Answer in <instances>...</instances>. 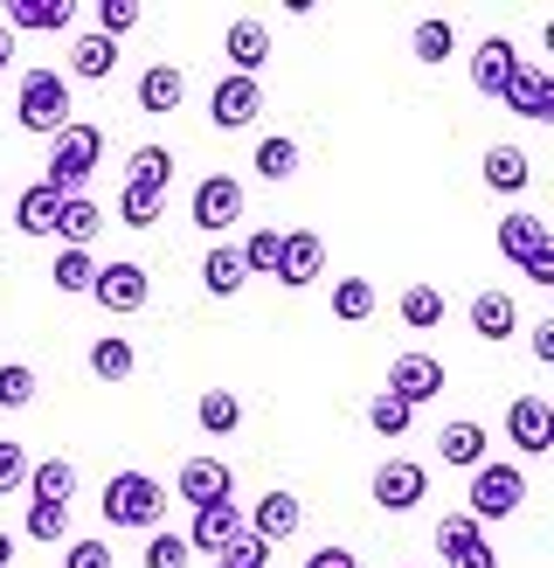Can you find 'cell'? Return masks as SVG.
Returning a JSON list of instances; mask_svg holds the SVG:
<instances>
[{"label": "cell", "mask_w": 554, "mask_h": 568, "mask_svg": "<svg viewBox=\"0 0 554 568\" xmlns=\"http://www.w3.org/2000/svg\"><path fill=\"white\" fill-rule=\"evenodd\" d=\"M98 506H104V520H111V527L153 534L160 514H166V493H160V478H146V471H111V478H104V493H98Z\"/></svg>", "instance_id": "obj_1"}, {"label": "cell", "mask_w": 554, "mask_h": 568, "mask_svg": "<svg viewBox=\"0 0 554 568\" xmlns=\"http://www.w3.org/2000/svg\"><path fill=\"white\" fill-rule=\"evenodd\" d=\"M98 160H104V125H83V119H70L63 132L49 139V187L55 194H76L83 181L98 174Z\"/></svg>", "instance_id": "obj_2"}, {"label": "cell", "mask_w": 554, "mask_h": 568, "mask_svg": "<svg viewBox=\"0 0 554 568\" xmlns=\"http://www.w3.org/2000/svg\"><path fill=\"white\" fill-rule=\"evenodd\" d=\"M14 119L28 125V132H63L70 125V83L55 77V70H28L21 77V98H14Z\"/></svg>", "instance_id": "obj_3"}, {"label": "cell", "mask_w": 554, "mask_h": 568, "mask_svg": "<svg viewBox=\"0 0 554 568\" xmlns=\"http://www.w3.org/2000/svg\"><path fill=\"white\" fill-rule=\"evenodd\" d=\"M520 499H526V471L520 465H479L471 471V493H464V514L485 527V520L520 514Z\"/></svg>", "instance_id": "obj_4"}, {"label": "cell", "mask_w": 554, "mask_h": 568, "mask_svg": "<svg viewBox=\"0 0 554 568\" xmlns=\"http://www.w3.org/2000/svg\"><path fill=\"white\" fill-rule=\"evenodd\" d=\"M368 493H375V506H381V514H416V506L430 499V465L388 458V465H375V478H368Z\"/></svg>", "instance_id": "obj_5"}, {"label": "cell", "mask_w": 554, "mask_h": 568, "mask_svg": "<svg viewBox=\"0 0 554 568\" xmlns=\"http://www.w3.org/2000/svg\"><path fill=\"white\" fill-rule=\"evenodd\" d=\"M243 209H249V194H243L236 174H208L194 187V230H208V236H229L243 222Z\"/></svg>", "instance_id": "obj_6"}, {"label": "cell", "mask_w": 554, "mask_h": 568, "mask_svg": "<svg viewBox=\"0 0 554 568\" xmlns=\"http://www.w3.org/2000/svg\"><path fill=\"white\" fill-rule=\"evenodd\" d=\"M153 298V277H146V264H132V257H119V264H98V277H91V305H104V312H138Z\"/></svg>", "instance_id": "obj_7"}, {"label": "cell", "mask_w": 554, "mask_h": 568, "mask_svg": "<svg viewBox=\"0 0 554 568\" xmlns=\"http://www.w3.org/2000/svg\"><path fill=\"white\" fill-rule=\"evenodd\" d=\"M381 395H396V403H409V409L437 403V395H443V361L437 354H396V361H388V388Z\"/></svg>", "instance_id": "obj_8"}, {"label": "cell", "mask_w": 554, "mask_h": 568, "mask_svg": "<svg viewBox=\"0 0 554 568\" xmlns=\"http://www.w3.org/2000/svg\"><path fill=\"white\" fill-rule=\"evenodd\" d=\"M208 119H215V132H243V125H257V119H264V83L229 70V77L215 83V98H208Z\"/></svg>", "instance_id": "obj_9"}, {"label": "cell", "mask_w": 554, "mask_h": 568, "mask_svg": "<svg viewBox=\"0 0 554 568\" xmlns=\"http://www.w3.org/2000/svg\"><path fill=\"white\" fill-rule=\"evenodd\" d=\"M243 527L257 534V541H270V548H277V541H291V534L305 527V499H298L291 486H270V493L243 514Z\"/></svg>", "instance_id": "obj_10"}, {"label": "cell", "mask_w": 554, "mask_h": 568, "mask_svg": "<svg viewBox=\"0 0 554 568\" xmlns=\"http://www.w3.org/2000/svg\"><path fill=\"white\" fill-rule=\"evenodd\" d=\"M506 437L520 458H547L554 450V403L547 395H520V403L506 409Z\"/></svg>", "instance_id": "obj_11"}, {"label": "cell", "mask_w": 554, "mask_h": 568, "mask_svg": "<svg viewBox=\"0 0 554 568\" xmlns=\"http://www.w3.org/2000/svg\"><path fill=\"white\" fill-rule=\"evenodd\" d=\"M174 493L202 514V506H215V499H236V465H222V458H187L181 471H174Z\"/></svg>", "instance_id": "obj_12"}, {"label": "cell", "mask_w": 554, "mask_h": 568, "mask_svg": "<svg viewBox=\"0 0 554 568\" xmlns=\"http://www.w3.org/2000/svg\"><path fill=\"white\" fill-rule=\"evenodd\" d=\"M499 104H506L513 119H526V125H547V119H554V77H547L541 63H520Z\"/></svg>", "instance_id": "obj_13"}, {"label": "cell", "mask_w": 554, "mask_h": 568, "mask_svg": "<svg viewBox=\"0 0 554 568\" xmlns=\"http://www.w3.org/2000/svg\"><path fill=\"white\" fill-rule=\"evenodd\" d=\"M326 271V243L319 230H285V257H277V284H291V292H305V284H319Z\"/></svg>", "instance_id": "obj_14"}, {"label": "cell", "mask_w": 554, "mask_h": 568, "mask_svg": "<svg viewBox=\"0 0 554 568\" xmlns=\"http://www.w3.org/2000/svg\"><path fill=\"white\" fill-rule=\"evenodd\" d=\"M513 70H520V49L506 36H485L479 49H471V83H479V98H506Z\"/></svg>", "instance_id": "obj_15"}, {"label": "cell", "mask_w": 554, "mask_h": 568, "mask_svg": "<svg viewBox=\"0 0 554 568\" xmlns=\"http://www.w3.org/2000/svg\"><path fill=\"white\" fill-rule=\"evenodd\" d=\"M236 527H243V506L236 499H215V506H202V514L187 520L181 541H187V555H222V541H229Z\"/></svg>", "instance_id": "obj_16"}, {"label": "cell", "mask_w": 554, "mask_h": 568, "mask_svg": "<svg viewBox=\"0 0 554 568\" xmlns=\"http://www.w3.org/2000/svg\"><path fill=\"white\" fill-rule=\"evenodd\" d=\"M222 49H229V63H236V77H257L264 63H270V28L264 21H229L222 28Z\"/></svg>", "instance_id": "obj_17"}, {"label": "cell", "mask_w": 554, "mask_h": 568, "mask_svg": "<svg viewBox=\"0 0 554 568\" xmlns=\"http://www.w3.org/2000/svg\"><path fill=\"white\" fill-rule=\"evenodd\" d=\"M181 104H187V77L174 63H153L138 77V111H146V119H174Z\"/></svg>", "instance_id": "obj_18"}, {"label": "cell", "mask_w": 554, "mask_h": 568, "mask_svg": "<svg viewBox=\"0 0 554 568\" xmlns=\"http://www.w3.org/2000/svg\"><path fill=\"white\" fill-rule=\"evenodd\" d=\"M98 230H104V209L91 202V194H70V202L55 209V243H63V250H91Z\"/></svg>", "instance_id": "obj_19"}, {"label": "cell", "mask_w": 554, "mask_h": 568, "mask_svg": "<svg viewBox=\"0 0 554 568\" xmlns=\"http://www.w3.org/2000/svg\"><path fill=\"white\" fill-rule=\"evenodd\" d=\"M534 250H547V222H541V215H526V209L499 215V257H506V264H526Z\"/></svg>", "instance_id": "obj_20"}, {"label": "cell", "mask_w": 554, "mask_h": 568, "mask_svg": "<svg viewBox=\"0 0 554 568\" xmlns=\"http://www.w3.org/2000/svg\"><path fill=\"white\" fill-rule=\"evenodd\" d=\"M70 0H8V8H0V28H35V36H55V28H70Z\"/></svg>", "instance_id": "obj_21"}, {"label": "cell", "mask_w": 554, "mask_h": 568, "mask_svg": "<svg viewBox=\"0 0 554 568\" xmlns=\"http://www.w3.org/2000/svg\"><path fill=\"white\" fill-rule=\"evenodd\" d=\"M70 194H55L49 181H35V187H21V202H14V230L21 236H55V209H63Z\"/></svg>", "instance_id": "obj_22"}, {"label": "cell", "mask_w": 554, "mask_h": 568, "mask_svg": "<svg viewBox=\"0 0 554 568\" xmlns=\"http://www.w3.org/2000/svg\"><path fill=\"white\" fill-rule=\"evenodd\" d=\"M471 333H479V339H513L520 333L513 292H479V298H471Z\"/></svg>", "instance_id": "obj_23"}, {"label": "cell", "mask_w": 554, "mask_h": 568, "mask_svg": "<svg viewBox=\"0 0 554 568\" xmlns=\"http://www.w3.org/2000/svg\"><path fill=\"white\" fill-rule=\"evenodd\" d=\"M437 458L458 465V471H479V465H485V423H443Z\"/></svg>", "instance_id": "obj_24"}, {"label": "cell", "mask_w": 554, "mask_h": 568, "mask_svg": "<svg viewBox=\"0 0 554 568\" xmlns=\"http://www.w3.org/2000/svg\"><path fill=\"white\" fill-rule=\"evenodd\" d=\"M249 284V271H243V257H236V243H215L208 257H202V292L208 298H236Z\"/></svg>", "instance_id": "obj_25"}, {"label": "cell", "mask_w": 554, "mask_h": 568, "mask_svg": "<svg viewBox=\"0 0 554 568\" xmlns=\"http://www.w3.org/2000/svg\"><path fill=\"white\" fill-rule=\"evenodd\" d=\"M479 174H485V187H492V194H526L534 166H526V153H520V146H492Z\"/></svg>", "instance_id": "obj_26"}, {"label": "cell", "mask_w": 554, "mask_h": 568, "mask_svg": "<svg viewBox=\"0 0 554 568\" xmlns=\"http://www.w3.org/2000/svg\"><path fill=\"white\" fill-rule=\"evenodd\" d=\"M28 493H35V506H70V493H76V465H70V458L28 465Z\"/></svg>", "instance_id": "obj_27"}, {"label": "cell", "mask_w": 554, "mask_h": 568, "mask_svg": "<svg viewBox=\"0 0 554 568\" xmlns=\"http://www.w3.org/2000/svg\"><path fill=\"white\" fill-rule=\"evenodd\" d=\"M409 49H416V63H423V70H437V63H451L458 28L443 21V14H423V21H416V36H409Z\"/></svg>", "instance_id": "obj_28"}, {"label": "cell", "mask_w": 554, "mask_h": 568, "mask_svg": "<svg viewBox=\"0 0 554 568\" xmlns=\"http://www.w3.org/2000/svg\"><path fill=\"white\" fill-rule=\"evenodd\" d=\"M111 70H119V42H104V36H76V42H70V77L104 83Z\"/></svg>", "instance_id": "obj_29"}, {"label": "cell", "mask_w": 554, "mask_h": 568, "mask_svg": "<svg viewBox=\"0 0 554 568\" xmlns=\"http://www.w3.org/2000/svg\"><path fill=\"white\" fill-rule=\"evenodd\" d=\"M166 181H174V153H166V146H132V160H125V187H153V194H166Z\"/></svg>", "instance_id": "obj_30"}, {"label": "cell", "mask_w": 554, "mask_h": 568, "mask_svg": "<svg viewBox=\"0 0 554 568\" xmlns=\"http://www.w3.org/2000/svg\"><path fill=\"white\" fill-rule=\"evenodd\" d=\"M236 257H243L249 277H277V257H285V230H249V236L236 243Z\"/></svg>", "instance_id": "obj_31"}, {"label": "cell", "mask_w": 554, "mask_h": 568, "mask_svg": "<svg viewBox=\"0 0 554 568\" xmlns=\"http://www.w3.org/2000/svg\"><path fill=\"white\" fill-rule=\"evenodd\" d=\"M132 367H138V347L119 339V333H104L98 347H91V375L98 382H132Z\"/></svg>", "instance_id": "obj_32"}, {"label": "cell", "mask_w": 554, "mask_h": 568, "mask_svg": "<svg viewBox=\"0 0 554 568\" xmlns=\"http://www.w3.org/2000/svg\"><path fill=\"white\" fill-rule=\"evenodd\" d=\"M375 305H381V292L368 277H340V284H332V320L360 326V320H375Z\"/></svg>", "instance_id": "obj_33"}, {"label": "cell", "mask_w": 554, "mask_h": 568, "mask_svg": "<svg viewBox=\"0 0 554 568\" xmlns=\"http://www.w3.org/2000/svg\"><path fill=\"white\" fill-rule=\"evenodd\" d=\"M91 277H98V257H91V250H55V292L91 298Z\"/></svg>", "instance_id": "obj_34"}, {"label": "cell", "mask_w": 554, "mask_h": 568, "mask_svg": "<svg viewBox=\"0 0 554 568\" xmlns=\"http://www.w3.org/2000/svg\"><path fill=\"white\" fill-rule=\"evenodd\" d=\"M257 174H264V181H291V174H298V139H285V132L257 139Z\"/></svg>", "instance_id": "obj_35"}, {"label": "cell", "mask_w": 554, "mask_h": 568, "mask_svg": "<svg viewBox=\"0 0 554 568\" xmlns=\"http://www.w3.org/2000/svg\"><path fill=\"white\" fill-rule=\"evenodd\" d=\"M194 416H202V430H208V437H229L236 423H243V403H236L229 388H208L202 403H194Z\"/></svg>", "instance_id": "obj_36"}, {"label": "cell", "mask_w": 554, "mask_h": 568, "mask_svg": "<svg viewBox=\"0 0 554 568\" xmlns=\"http://www.w3.org/2000/svg\"><path fill=\"white\" fill-rule=\"evenodd\" d=\"M402 326H416V333L443 326V292H437V284H409V292H402Z\"/></svg>", "instance_id": "obj_37"}, {"label": "cell", "mask_w": 554, "mask_h": 568, "mask_svg": "<svg viewBox=\"0 0 554 568\" xmlns=\"http://www.w3.org/2000/svg\"><path fill=\"white\" fill-rule=\"evenodd\" d=\"M215 568H270V541H257V534H249V527H236L229 541H222Z\"/></svg>", "instance_id": "obj_38"}, {"label": "cell", "mask_w": 554, "mask_h": 568, "mask_svg": "<svg viewBox=\"0 0 554 568\" xmlns=\"http://www.w3.org/2000/svg\"><path fill=\"white\" fill-rule=\"evenodd\" d=\"M160 215H166V194H153V187H125L119 194V222H125V230H153Z\"/></svg>", "instance_id": "obj_39"}, {"label": "cell", "mask_w": 554, "mask_h": 568, "mask_svg": "<svg viewBox=\"0 0 554 568\" xmlns=\"http://www.w3.org/2000/svg\"><path fill=\"white\" fill-rule=\"evenodd\" d=\"M35 367H28V361H0V409H28V403H35Z\"/></svg>", "instance_id": "obj_40"}, {"label": "cell", "mask_w": 554, "mask_h": 568, "mask_svg": "<svg viewBox=\"0 0 554 568\" xmlns=\"http://www.w3.org/2000/svg\"><path fill=\"white\" fill-rule=\"evenodd\" d=\"M471 541H485V527L471 520L464 506H458V514H443V520H437V555H458V548H471Z\"/></svg>", "instance_id": "obj_41"}, {"label": "cell", "mask_w": 554, "mask_h": 568, "mask_svg": "<svg viewBox=\"0 0 554 568\" xmlns=\"http://www.w3.org/2000/svg\"><path fill=\"white\" fill-rule=\"evenodd\" d=\"M368 423H375V437H409L416 409H409V403H396V395H375V403H368Z\"/></svg>", "instance_id": "obj_42"}, {"label": "cell", "mask_w": 554, "mask_h": 568, "mask_svg": "<svg viewBox=\"0 0 554 568\" xmlns=\"http://www.w3.org/2000/svg\"><path fill=\"white\" fill-rule=\"evenodd\" d=\"M138 28V0H98V36L104 42H125Z\"/></svg>", "instance_id": "obj_43"}, {"label": "cell", "mask_w": 554, "mask_h": 568, "mask_svg": "<svg viewBox=\"0 0 554 568\" xmlns=\"http://www.w3.org/2000/svg\"><path fill=\"white\" fill-rule=\"evenodd\" d=\"M63 527H70V506H28V520H21L28 541H63Z\"/></svg>", "instance_id": "obj_44"}, {"label": "cell", "mask_w": 554, "mask_h": 568, "mask_svg": "<svg viewBox=\"0 0 554 568\" xmlns=\"http://www.w3.org/2000/svg\"><path fill=\"white\" fill-rule=\"evenodd\" d=\"M28 486V450L14 437H0V499H14Z\"/></svg>", "instance_id": "obj_45"}, {"label": "cell", "mask_w": 554, "mask_h": 568, "mask_svg": "<svg viewBox=\"0 0 554 568\" xmlns=\"http://www.w3.org/2000/svg\"><path fill=\"white\" fill-rule=\"evenodd\" d=\"M146 568H187V541L181 534H146Z\"/></svg>", "instance_id": "obj_46"}, {"label": "cell", "mask_w": 554, "mask_h": 568, "mask_svg": "<svg viewBox=\"0 0 554 568\" xmlns=\"http://www.w3.org/2000/svg\"><path fill=\"white\" fill-rule=\"evenodd\" d=\"M63 568H111V541H70Z\"/></svg>", "instance_id": "obj_47"}, {"label": "cell", "mask_w": 554, "mask_h": 568, "mask_svg": "<svg viewBox=\"0 0 554 568\" xmlns=\"http://www.w3.org/2000/svg\"><path fill=\"white\" fill-rule=\"evenodd\" d=\"M443 568H499V548H492V541H471V548H458V555H443Z\"/></svg>", "instance_id": "obj_48"}, {"label": "cell", "mask_w": 554, "mask_h": 568, "mask_svg": "<svg viewBox=\"0 0 554 568\" xmlns=\"http://www.w3.org/2000/svg\"><path fill=\"white\" fill-rule=\"evenodd\" d=\"M520 271H526V284H541V292H554V243H547V250H534V257H526Z\"/></svg>", "instance_id": "obj_49"}, {"label": "cell", "mask_w": 554, "mask_h": 568, "mask_svg": "<svg viewBox=\"0 0 554 568\" xmlns=\"http://www.w3.org/2000/svg\"><path fill=\"white\" fill-rule=\"evenodd\" d=\"M305 568H360V555L353 548H312V555H305Z\"/></svg>", "instance_id": "obj_50"}, {"label": "cell", "mask_w": 554, "mask_h": 568, "mask_svg": "<svg viewBox=\"0 0 554 568\" xmlns=\"http://www.w3.org/2000/svg\"><path fill=\"white\" fill-rule=\"evenodd\" d=\"M526 347H534V361H541V367H554V320H541L534 333H526Z\"/></svg>", "instance_id": "obj_51"}, {"label": "cell", "mask_w": 554, "mask_h": 568, "mask_svg": "<svg viewBox=\"0 0 554 568\" xmlns=\"http://www.w3.org/2000/svg\"><path fill=\"white\" fill-rule=\"evenodd\" d=\"M14 63V36H8V28H0V70H8Z\"/></svg>", "instance_id": "obj_52"}, {"label": "cell", "mask_w": 554, "mask_h": 568, "mask_svg": "<svg viewBox=\"0 0 554 568\" xmlns=\"http://www.w3.org/2000/svg\"><path fill=\"white\" fill-rule=\"evenodd\" d=\"M8 561H14V534H8V527H0V568H8Z\"/></svg>", "instance_id": "obj_53"}]
</instances>
